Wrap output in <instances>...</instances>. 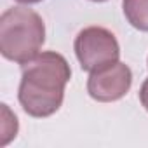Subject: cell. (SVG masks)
Instances as JSON below:
<instances>
[{
  "mask_svg": "<svg viewBox=\"0 0 148 148\" xmlns=\"http://www.w3.org/2000/svg\"><path fill=\"white\" fill-rule=\"evenodd\" d=\"M71 79L66 58L54 51H44L23 64L18 99L23 110L35 119L54 115L64 99V87Z\"/></svg>",
  "mask_w": 148,
  "mask_h": 148,
  "instance_id": "1",
  "label": "cell"
},
{
  "mask_svg": "<svg viewBox=\"0 0 148 148\" xmlns=\"http://www.w3.org/2000/svg\"><path fill=\"white\" fill-rule=\"evenodd\" d=\"M45 42V25L33 9L16 5L0 16V52L12 63L26 64L40 54Z\"/></svg>",
  "mask_w": 148,
  "mask_h": 148,
  "instance_id": "2",
  "label": "cell"
},
{
  "mask_svg": "<svg viewBox=\"0 0 148 148\" xmlns=\"http://www.w3.org/2000/svg\"><path fill=\"white\" fill-rule=\"evenodd\" d=\"M73 51L84 71H96L120 58L117 37L103 26H87L79 32L73 42Z\"/></svg>",
  "mask_w": 148,
  "mask_h": 148,
  "instance_id": "3",
  "label": "cell"
},
{
  "mask_svg": "<svg viewBox=\"0 0 148 148\" xmlns=\"http://www.w3.org/2000/svg\"><path fill=\"white\" fill-rule=\"evenodd\" d=\"M132 86V71L125 63H112L101 70L91 71L87 92L94 101L112 103L122 99Z\"/></svg>",
  "mask_w": 148,
  "mask_h": 148,
  "instance_id": "4",
  "label": "cell"
},
{
  "mask_svg": "<svg viewBox=\"0 0 148 148\" xmlns=\"http://www.w3.org/2000/svg\"><path fill=\"white\" fill-rule=\"evenodd\" d=\"M124 16L139 32H148V0H122Z\"/></svg>",
  "mask_w": 148,
  "mask_h": 148,
  "instance_id": "5",
  "label": "cell"
},
{
  "mask_svg": "<svg viewBox=\"0 0 148 148\" xmlns=\"http://www.w3.org/2000/svg\"><path fill=\"white\" fill-rule=\"evenodd\" d=\"M139 101H141L143 108L148 112V79L141 84V89H139Z\"/></svg>",
  "mask_w": 148,
  "mask_h": 148,
  "instance_id": "6",
  "label": "cell"
},
{
  "mask_svg": "<svg viewBox=\"0 0 148 148\" xmlns=\"http://www.w3.org/2000/svg\"><path fill=\"white\" fill-rule=\"evenodd\" d=\"M16 2H19V4H26V5H30V4H38V2H42V0H16Z\"/></svg>",
  "mask_w": 148,
  "mask_h": 148,
  "instance_id": "7",
  "label": "cell"
},
{
  "mask_svg": "<svg viewBox=\"0 0 148 148\" xmlns=\"http://www.w3.org/2000/svg\"><path fill=\"white\" fill-rule=\"evenodd\" d=\"M91 2H106V0H91Z\"/></svg>",
  "mask_w": 148,
  "mask_h": 148,
  "instance_id": "8",
  "label": "cell"
},
{
  "mask_svg": "<svg viewBox=\"0 0 148 148\" xmlns=\"http://www.w3.org/2000/svg\"><path fill=\"white\" fill-rule=\"evenodd\" d=\"M146 64H148V61H146Z\"/></svg>",
  "mask_w": 148,
  "mask_h": 148,
  "instance_id": "9",
  "label": "cell"
}]
</instances>
